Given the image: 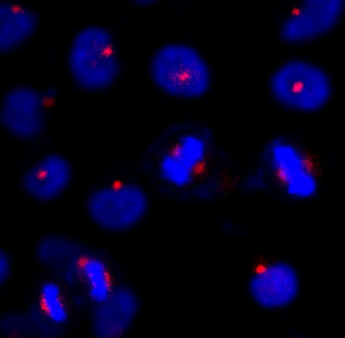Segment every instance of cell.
<instances>
[{"mask_svg": "<svg viewBox=\"0 0 345 338\" xmlns=\"http://www.w3.org/2000/svg\"><path fill=\"white\" fill-rule=\"evenodd\" d=\"M34 92L19 89L11 92L1 112L3 128L15 136L30 139L38 135L44 126V116L39 99Z\"/></svg>", "mask_w": 345, "mask_h": 338, "instance_id": "cell-6", "label": "cell"}, {"mask_svg": "<svg viewBox=\"0 0 345 338\" xmlns=\"http://www.w3.org/2000/svg\"><path fill=\"white\" fill-rule=\"evenodd\" d=\"M79 271L91 300L97 304L105 303L111 295V285L104 263L97 258H87L80 264Z\"/></svg>", "mask_w": 345, "mask_h": 338, "instance_id": "cell-8", "label": "cell"}, {"mask_svg": "<svg viewBox=\"0 0 345 338\" xmlns=\"http://www.w3.org/2000/svg\"><path fill=\"white\" fill-rule=\"evenodd\" d=\"M276 94L289 105L311 110L326 101L329 87L326 81L303 76L288 77L276 82Z\"/></svg>", "mask_w": 345, "mask_h": 338, "instance_id": "cell-7", "label": "cell"}, {"mask_svg": "<svg viewBox=\"0 0 345 338\" xmlns=\"http://www.w3.org/2000/svg\"><path fill=\"white\" fill-rule=\"evenodd\" d=\"M207 144L200 136L189 135L182 138L173 153L187 168L195 171L205 162Z\"/></svg>", "mask_w": 345, "mask_h": 338, "instance_id": "cell-10", "label": "cell"}, {"mask_svg": "<svg viewBox=\"0 0 345 338\" xmlns=\"http://www.w3.org/2000/svg\"><path fill=\"white\" fill-rule=\"evenodd\" d=\"M73 75L81 87L101 90L111 85L119 71V61L111 34L100 27L82 30L73 45Z\"/></svg>", "mask_w": 345, "mask_h": 338, "instance_id": "cell-2", "label": "cell"}, {"mask_svg": "<svg viewBox=\"0 0 345 338\" xmlns=\"http://www.w3.org/2000/svg\"><path fill=\"white\" fill-rule=\"evenodd\" d=\"M89 202L90 214L97 221L117 222L120 225L137 221L146 205L144 194L131 186L99 190L91 196Z\"/></svg>", "mask_w": 345, "mask_h": 338, "instance_id": "cell-4", "label": "cell"}, {"mask_svg": "<svg viewBox=\"0 0 345 338\" xmlns=\"http://www.w3.org/2000/svg\"><path fill=\"white\" fill-rule=\"evenodd\" d=\"M264 156L266 163L286 194L305 193L317 181L306 156L290 141H273L268 146Z\"/></svg>", "mask_w": 345, "mask_h": 338, "instance_id": "cell-3", "label": "cell"}, {"mask_svg": "<svg viewBox=\"0 0 345 338\" xmlns=\"http://www.w3.org/2000/svg\"><path fill=\"white\" fill-rule=\"evenodd\" d=\"M0 282L3 283L7 279L10 270L9 260L4 253H0Z\"/></svg>", "mask_w": 345, "mask_h": 338, "instance_id": "cell-12", "label": "cell"}, {"mask_svg": "<svg viewBox=\"0 0 345 338\" xmlns=\"http://www.w3.org/2000/svg\"><path fill=\"white\" fill-rule=\"evenodd\" d=\"M71 176L69 162L61 155L51 154L40 159L26 171L23 177V187L37 201H50L63 193Z\"/></svg>", "mask_w": 345, "mask_h": 338, "instance_id": "cell-5", "label": "cell"}, {"mask_svg": "<svg viewBox=\"0 0 345 338\" xmlns=\"http://www.w3.org/2000/svg\"><path fill=\"white\" fill-rule=\"evenodd\" d=\"M150 71L155 84L172 96L196 98L208 90L209 68L199 53L186 45L170 44L159 49L151 59Z\"/></svg>", "mask_w": 345, "mask_h": 338, "instance_id": "cell-1", "label": "cell"}, {"mask_svg": "<svg viewBox=\"0 0 345 338\" xmlns=\"http://www.w3.org/2000/svg\"><path fill=\"white\" fill-rule=\"evenodd\" d=\"M40 302L44 313L53 323L62 324L66 322L69 310L62 289L57 283L48 281L42 285Z\"/></svg>", "mask_w": 345, "mask_h": 338, "instance_id": "cell-9", "label": "cell"}, {"mask_svg": "<svg viewBox=\"0 0 345 338\" xmlns=\"http://www.w3.org/2000/svg\"><path fill=\"white\" fill-rule=\"evenodd\" d=\"M293 13L295 15H297L299 14L300 13L299 10L298 9H294L293 11H292Z\"/></svg>", "mask_w": 345, "mask_h": 338, "instance_id": "cell-13", "label": "cell"}, {"mask_svg": "<svg viewBox=\"0 0 345 338\" xmlns=\"http://www.w3.org/2000/svg\"><path fill=\"white\" fill-rule=\"evenodd\" d=\"M161 170L166 180L179 187L189 185L193 180L195 172L182 164L173 154L163 158Z\"/></svg>", "mask_w": 345, "mask_h": 338, "instance_id": "cell-11", "label": "cell"}]
</instances>
